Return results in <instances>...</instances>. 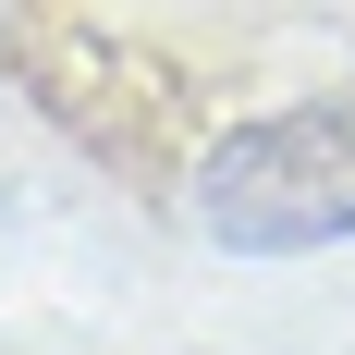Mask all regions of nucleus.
I'll return each instance as SVG.
<instances>
[{
  "label": "nucleus",
  "instance_id": "f257e3e1",
  "mask_svg": "<svg viewBox=\"0 0 355 355\" xmlns=\"http://www.w3.org/2000/svg\"><path fill=\"white\" fill-rule=\"evenodd\" d=\"M196 233L220 257H319L355 245V98H294L270 123H233L196 159Z\"/></svg>",
  "mask_w": 355,
  "mask_h": 355
},
{
  "label": "nucleus",
  "instance_id": "f03ea898",
  "mask_svg": "<svg viewBox=\"0 0 355 355\" xmlns=\"http://www.w3.org/2000/svg\"><path fill=\"white\" fill-rule=\"evenodd\" d=\"M0 355H12V343H0Z\"/></svg>",
  "mask_w": 355,
  "mask_h": 355
}]
</instances>
